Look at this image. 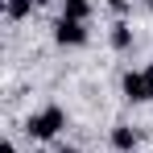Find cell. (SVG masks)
<instances>
[{"label": "cell", "mask_w": 153, "mask_h": 153, "mask_svg": "<svg viewBox=\"0 0 153 153\" xmlns=\"http://www.w3.org/2000/svg\"><path fill=\"white\" fill-rule=\"evenodd\" d=\"M108 8H112L116 17H124V13H128V0H108Z\"/></svg>", "instance_id": "ba28073f"}, {"label": "cell", "mask_w": 153, "mask_h": 153, "mask_svg": "<svg viewBox=\"0 0 153 153\" xmlns=\"http://www.w3.org/2000/svg\"><path fill=\"white\" fill-rule=\"evenodd\" d=\"M58 153H83V149H75V145H62V149H58Z\"/></svg>", "instance_id": "8fae6325"}, {"label": "cell", "mask_w": 153, "mask_h": 153, "mask_svg": "<svg viewBox=\"0 0 153 153\" xmlns=\"http://www.w3.org/2000/svg\"><path fill=\"white\" fill-rule=\"evenodd\" d=\"M33 8H37V0H4V13H8L13 21H25Z\"/></svg>", "instance_id": "52a82bcc"}, {"label": "cell", "mask_w": 153, "mask_h": 153, "mask_svg": "<svg viewBox=\"0 0 153 153\" xmlns=\"http://www.w3.org/2000/svg\"><path fill=\"white\" fill-rule=\"evenodd\" d=\"M66 128V112L58 108V103H50V108H42V112H33L25 120V132L33 137V141H50V137H58Z\"/></svg>", "instance_id": "6da1fadb"}, {"label": "cell", "mask_w": 153, "mask_h": 153, "mask_svg": "<svg viewBox=\"0 0 153 153\" xmlns=\"http://www.w3.org/2000/svg\"><path fill=\"white\" fill-rule=\"evenodd\" d=\"M137 141H141V137H137L128 124H116V128H112V149H116V153H132Z\"/></svg>", "instance_id": "277c9868"}, {"label": "cell", "mask_w": 153, "mask_h": 153, "mask_svg": "<svg viewBox=\"0 0 153 153\" xmlns=\"http://www.w3.org/2000/svg\"><path fill=\"white\" fill-rule=\"evenodd\" d=\"M145 8H149V13H153V0H145Z\"/></svg>", "instance_id": "4fadbf2b"}, {"label": "cell", "mask_w": 153, "mask_h": 153, "mask_svg": "<svg viewBox=\"0 0 153 153\" xmlns=\"http://www.w3.org/2000/svg\"><path fill=\"white\" fill-rule=\"evenodd\" d=\"M0 153H17V145L13 141H0Z\"/></svg>", "instance_id": "30bf717a"}, {"label": "cell", "mask_w": 153, "mask_h": 153, "mask_svg": "<svg viewBox=\"0 0 153 153\" xmlns=\"http://www.w3.org/2000/svg\"><path fill=\"white\" fill-rule=\"evenodd\" d=\"M37 153H46V149H37Z\"/></svg>", "instance_id": "5bb4252c"}, {"label": "cell", "mask_w": 153, "mask_h": 153, "mask_svg": "<svg viewBox=\"0 0 153 153\" xmlns=\"http://www.w3.org/2000/svg\"><path fill=\"white\" fill-rule=\"evenodd\" d=\"M108 42H112V50H132V25H128V21H116V25H112V33H108Z\"/></svg>", "instance_id": "5b68a950"}, {"label": "cell", "mask_w": 153, "mask_h": 153, "mask_svg": "<svg viewBox=\"0 0 153 153\" xmlns=\"http://www.w3.org/2000/svg\"><path fill=\"white\" fill-rule=\"evenodd\" d=\"M145 91H149V100H153V66H145Z\"/></svg>", "instance_id": "9c48e42d"}, {"label": "cell", "mask_w": 153, "mask_h": 153, "mask_svg": "<svg viewBox=\"0 0 153 153\" xmlns=\"http://www.w3.org/2000/svg\"><path fill=\"white\" fill-rule=\"evenodd\" d=\"M120 91H124L128 103H145V100H149V91H145V71H124Z\"/></svg>", "instance_id": "3957f363"}, {"label": "cell", "mask_w": 153, "mask_h": 153, "mask_svg": "<svg viewBox=\"0 0 153 153\" xmlns=\"http://www.w3.org/2000/svg\"><path fill=\"white\" fill-rule=\"evenodd\" d=\"M62 17H71V21H91V0H62Z\"/></svg>", "instance_id": "8992f818"}, {"label": "cell", "mask_w": 153, "mask_h": 153, "mask_svg": "<svg viewBox=\"0 0 153 153\" xmlns=\"http://www.w3.org/2000/svg\"><path fill=\"white\" fill-rule=\"evenodd\" d=\"M54 42H58V46H87V21L58 17V21H54Z\"/></svg>", "instance_id": "7a4b0ae2"}, {"label": "cell", "mask_w": 153, "mask_h": 153, "mask_svg": "<svg viewBox=\"0 0 153 153\" xmlns=\"http://www.w3.org/2000/svg\"><path fill=\"white\" fill-rule=\"evenodd\" d=\"M46 4H58V0H37V8H46Z\"/></svg>", "instance_id": "7c38bea8"}]
</instances>
